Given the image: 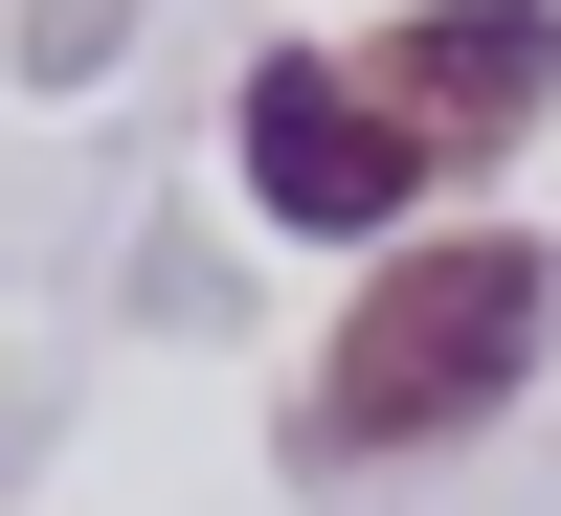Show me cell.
Here are the masks:
<instances>
[{
    "mask_svg": "<svg viewBox=\"0 0 561 516\" xmlns=\"http://www.w3.org/2000/svg\"><path fill=\"white\" fill-rule=\"evenodd\" d=\"M539 337H561L539 225H427V248L359 270L337 359H314V427H337V449H472L494 404L539 382Z\"/></svg>",
    "mask_w": 561,
    "mask_h": 516,
    "instance_id": "6da1fadb",
    "label": "cell"
},
{
    "mask_svg": "<svg viewBox=\"0 0 561 516\" xmlns=\"http://www.w3.org/2000/svg\"><path fill=\"white\" fill-rule=\"evenodd\" d=\"M359 90L404 158H494L561 113V0H404V23H359Z\"/></svg>",
    "mask_w": 561,
    "mask_h": 516,
    "instance_id": "7a4b0ae2",
    "label": "cell"
},
{
    "mask_svg": "<svg viewBox=\"0 0 561 516\" xmlns=\"http://www.w3.org/2000/svg\"><path fill=\"white\" fill-rule=\"evenodd\" d=\"M248 203H270V225H314V248H359V225L427 203V158L382 135V90H359L337 45H270V68H248Z\"/></svg>",
    "mask_w": 561,
    "mask_h": 516,
    "instance_id": "3957f363",
    "label": "cell"
}]
</instances>
